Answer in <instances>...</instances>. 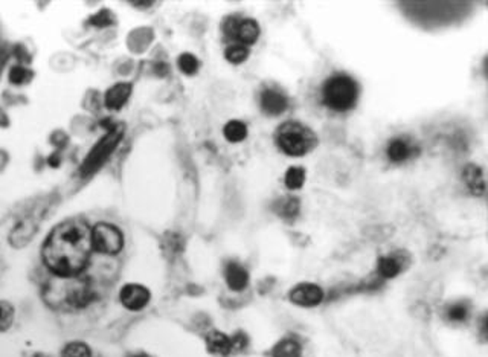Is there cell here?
I'll return each instance as SVG.
<instances>
[{
  "mask_svg": "<svg viewBox=\"0 0 488 357\" xmlns=\"http://www.w3.org/2000/svg\"><path fill=\"white\" fill-rule=\"evenodd\" d=\"M92 229L80 220L60 223L43 244V262L57 276L78 275L92 254Z\"/></svg>",
  "mask_w": 488,
  "mask_h": 357,
  "instance_id": "1",
  "label": "cell"
},
{
  "mask_svg": "<svg viewBox=\"0 0 488 357\" xmlns=\"http://www.w3.org/2000/svg\"><path fill=\"white\" fill-rule=\"evenodd\" d=\"M46 304L56 310H75L88 306L92 299L89 281L73 276H57L51 279L43 290Z\"/></svg>",
  "mask_w": 488,
  "mask_h": 357,
  "instance_id": "2",
  "label": "cell"
},
{
  "mask_svg": "<svg viewBox=\"0 0 488 357\" xmlns=\"http://www.w3.org/2000/svg\"><path fill=\"white\" fill-rule=\"evenodd\" d=\"M278 148L289 156H306L318 145V136L311 128L296 121L284 123L276 130Z\"/></svg>",
  "mask_w": 488,
  "mask_h": 357,
  "instance_id": "3",
  "label": "cell"
},
{
  "mask_svg": "<svg viewBox=\"0 0 488 357\" xmlns=\"http://www.w3.org/2000/svg\"><path fill=\"white\" fill-rule=\"evenodd\" d=\"M359 98V86L345 73H336L322 86V101L334 112L354 109Z\"/></svg>",
  "mask_w": 488,
  "mask_h": 357,
  "instance_id": "4",
  "label": "cell"
},
{
  "mask_svg": "<svg viewBox=\"0 0 488 357\" xmlns=\"http://www.w3.org/2000/svg\"><path fill=\"white\" fill-rule=\"evenodd\" d=\"M123 135H124V127L121 124L113 125L110 128V132H108L100 140V143L93 147V150L90 151L89 156L85 157L84 164L81 167V175L88 176V175H90L92 171H95L98 167H100L103 162L112 155V151L119 144V140H121Z\"/></svg>",
  "mask_w": 488,
  "mask_h": 357,
  "instance_id": "5",
  "label": "cell"
},
{
  "mask_svg": "<svg viewBox=\"0 0 488 357\" xmlns=\"http://www.w3.org/2000/svg\"><path fill=\"white\" fill-rule=\"evenodd\" d=\"M92 246L101 254L116 255L124 247L123 232L110 223H98L92 229Z\"/></svg>",
  "mask_w": 488,
  "mask_h": 357,
  "instance_id": "6",
  "label": "cell"
},
{
  "mask_svg": "<svg viewBox=\"0 0 488 357\" xmlns=\"http://www.w3.org/2000/svg\"><path fill=\"white\" fill-rule=\"evenodd\" d=\"M223 31L227 37L237 38L244 46L254 45L259 37V26L252 19H246V20H238L234 17L227 19L224 21Z\"/></svg>",
  "mask_w": 488,
  "mask_h": 357,
  "instance_id": "7",
  "label": "cell"
},
{
  "mask_svg": "<svg viewBox=\"0 0 488 357\" xmlns=\"http://www.w3.org/2000/svg\"><path fill=\"white\" fill-rule=\"evenodd\" d=\"M323 290L313 283H301L289 291V298L295 306L311 309L323 301Z\"/></svg>",
  "mask_w": 488,
  "mask_h": 357,
  "instance_id": "8",
  "label": "cell"
},
{
  "mask_svg": "<svg viewBox=\"0 0 488 357\" xmlns=\"http://www.w3.org/2000/svg\"><path fill=\"white\" fill-rule=\"evenodd\" d=\"M119 298H121V302L125 309L132 311H140L148 306L151 294L147 287L140 284H127L121 289Z\"/></svg>",
  "mask_w": 488,
  "mask_h": 357,
  "instance_id": "9",
  "label": "cell"
},
{
  "mask_svg": "<svg viewBox=\"0 0 488 357\" xmlns=\"http://www.w3.org/2000/svg\"><path fill=\"white\" fill-rule=\"evenodd\" d=\"M259 104H261V109L266 115L278 116V115L286 112L289 101H287L284 93H281V92L274 90V89H266L261 93Z\"/></svg>",
  "mask_w": 488,
  "mask_h": 357,
  "instance_id": "10",
  "label": "cell"
},
{
  "mask_svg": "<svg viewBox=\"0 0 488 357\" xmlns=\"http://www.w3.org/2000/svg\"><path fill=\"white\" fill-rule=\"evenodd\" d=\"M224 279H226L227 287H229L231 290L242 291L249 284V274L240 263L231 262V263L226 264Z\"/></svg>",
  "mask_w": 488,
  "mask_h": 357,
  "instance_id": "11",
  "label": "cell"
},
{
  "mask_svg": "<svg viewBox=\"0 0 488 357\" xmlns=\"http://www.w3.org/2000/svg\"><path fill=\"white\" fill-rule=\"evenodd\" d=\"M206 347H208V351L211 354L222 357L229 356L234 351L232 338L217 330L208 333V336H206Z\"/></svg>",
  "mask_w": 488,
  "mask_h": 357,
  "instance_id": "12",
  "label": "cell"
},
{
  "mask_svg": "<svg viewBox=\"0 0 488 357\" xmlns=\"http://www.w3.org/2000/svg\"><path fill=\"white\" fill-rule=\"evenodd\" d=\"M132 95V84L130 83H118L105 93V105L108 110H119Z\"/></svg>",
  "mask_w": 488,
  "mask_h": 357,
  "instance_id": "13",
  "label": "cell"
},
{
  "mask_svg": "<svg viewBox=\"0 0 488 357\" xmlns=\"http://www.w3.org/2000/svg\"><path fill=\"white\" fill-rule=\"evenodd\" d=\"M414 151L415 148L410 145L407 139L397 138L388 144L386 155L390 162H394V164H401V162H406L407 159H410L412 155H414Z\"/></svg>",
  "mask_w": 488,
  "mask_h": 357,
  "instance_id": "14",
  "label": "cell"
},
{
  "mask_svg": "<svg viewBox=\"0 0 488 357\" xmlns=\"http://www.w3.org/2000/svg\"><path fill=\"white\" fill-rule=\"evenodd\" d=\"M462 179H464L465 185H467V188L470 190L473 196H484L485 194V180H484L482 170L478 165L469 164L467 167H465L462 171Z\"/></svg>",
  "mask_w": 488,
  "mask_h": 357,
  "instance_id": "15",
  "label": "cell"
},
{
  "mask_svg": "<svg viewBox=\"0 0 488 357\" xmlns=\"http://www.w3.org/2000/svg\"><path fill=\"white\" fill-rule=\"evenodd\" d=\"M403 263L397 255H385L377 259V275L382 279H390L400 275Z\"/></svg>",
  "mask_w": 488,
  "mask_h": 357,
  "instance_id": "16",
  "label": "cell"
},
{
  "mask_svg": "<svg viewBox=\"0 0 488 357\" xmlns=\"http://www.w3.org/2000/svg\"><path fill=\"white\" fill-rule=\"evenodd\" d=\"M272 357H302V345L295 338L281 339L272 350Z\"/></svg>",
  "mask_w": 488,
  "mask_h": 357,
  "instance_id": "17",
  "label": "cell"
},
{
  "mask_svg": "<svg viewBox=\"0 0 488 357\" xmlns=\"http://www.w3.org/2000/svg\"><path fill=\"white\" fill-rule=\"evenodd\" d=\"M470 316V304L467 301H455L446 309V319L453 324H462Z\"/></svg>",
  "mask_w": 488,
  "mask_h": 357,
  "instance_id": "18",
  "label": "cell"
},
{
  "mask_svg": "<svg viewBox=\"0 0 488 357\" xmlns=\"http://www.w3.org/2000/svg\"><path fill=\"white\" fill-rule=\"evenodd\" d=\"M223 135L226 140H229L232 144L242 143L247 136V127L242 121H229L223 128Z\"/></svg>",
  "mask_w": 488,
  "mask_h": 357,
  "instance_id": "19",
  "label": "cell"
},
{
  "mask_svg": "<svg viewBox=\"0 0 488 357\" xmlns=\"http://www.w3.org/2000/svg\"><path fill=\"white\" fill-rule=\"evenodd\" d=\"M275 209L281 217L295 219L299 212V200L296 197H286L276 203Z\"/></svg>",
  "mask_w": 488,
  "mask_h": 357,
  "instance_id": "20",
  "label": "cell"
},
{
  "mask_svg": "<svg viewBox=\"0 0 488 357\" xmlns=\"http://www.w3.org/2000/svg\"><path fill=\"white\" fill-rule=\"evenodd\" d=\"M284 182L289 190H299L303 185V182H306V171L301 167H291L286 172Z\"/></svg>",
  "mask_w": 488,
  "mask_h": 357,
  "instance_id": "21",
  "label": "cell"
},
{
  "mask_svg": "<svg viewBox=\"0 0 488 357\" xmlns=\"http://www.w3.org/2000/svg\"><path fill=\"white\" fill-rule=\"evenodd\" d=\"M224 56H226V60L229 63L242 64L249 57V49H247V46L242 45V43H237V45H232L226 49Z\"/></svg>",
  "mask_w": 488,
  "mask_h": 357,
  "instance_id": "22",
  "label": "cell"
},
{
  "mask_svg": "<svg viewBox=\"0 0 488 357\" xmlns=\"http://www.w3.org/2000/svg\"><path fill=\"white\" fill-rule=\"evenodd\" d=\"M14 322V307L8 301H0V333L11 328Z\"/></svg>",
  "mask_w": 488,
  "mask_h": 357,
  "instance_id": "23",
  "label": "cell"
},
{
  "mask_svg": "<svg viewBox=\"0 0 488 357\" xmlns=\"http://www.w3.org/2000/svg\"><path fill=\"white\" fill-rule=\"evenodd\" d=\"M61 357H92V353L84 342H69L63 348Z\"/></svg>",
  "mask_w": 488,
  "mask_h": 357,
  "instance_id": "24",
  "label": "cell"
},
{
  "mask_svg": "<svg viewBox=\"0 0 488 357\" xmlns=\"http://www.w3.org/2000/svg\"><path fill=\"white\" fill-rule=\"evenodd\" d=\"M179 69L185 75H194L199 71V60L192 53H182L177 60Z\"/></svg>",
  "mask_w": 488,
  "mask_h": 357,
  "instance_id": "25",
  "label": "cell"
},
{
  "mask_svg": "<svg viewBox=\"0 0 488 357\" xmlns=\"http://www.w3.org/2000/svg\"><path fill=\"white\" fill-rule=\"evenodd\" d=\"M29 75L24 66H13L9 71V81L13 84H24L29 80Z\"/></svg>",
  "mask_w": 488,
  "mask_h": 357,
  "instance_id": "26",
  "label": "cell"
},
{
  "mask_svg": "<svg viewBox=\"0 0 488 357\" xmlns=\"http://www.w3.org/2000/svg\"><path fill=\"white\" fill-rule=\"evenodd\" d=\"M90 24L98 26V28H104V26H108L112 24V17H110V13L108 11H103V13L100 14H96L93 19H90Z\"/></svg>",
  "mask_w": 488,
  "mask_h": 357,
  "instance_id": "27",
  "label": "cell"
},
{
  "mask_svg": "<svg viewBox=\"0 0 488 357\" xmlns=\"http://www.w3.org/2000/svg\"><path fill=\"white\" fill-rule=\"evenodd\" d=\"M34 357H48V356H43V354H37V356H34Z\"/></svg>",
  "mask_w": 488,
  "mask_h": 357,
  "instance_id": "28",
  "label": "cell"
}]
</instances>
